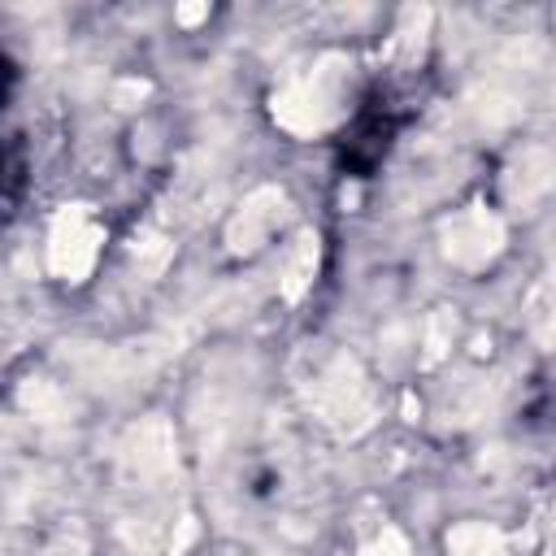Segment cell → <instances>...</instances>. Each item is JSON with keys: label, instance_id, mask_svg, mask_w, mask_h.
<instances>
[{"label": "cell", "instance_id": "obj_1", "mask_svg": "<svg viewBox=\"0 0 556 556\" xmlns=\"http://www.w3.org/2000/svg\"><path fill=\"white\" fill-rule=\"evenodd\" d=\"M352 83H356V61L348 52H326L304 74L287 78L274 91L269 113L287 135L313 139L334 122H343V113L352 109Z\"/></svg>", "mask_w": 556, "mask_h": 556}, {"label": "cell", "instance_id": "obj_2", "mask_svg": "<svg viewBox=\"0 0 556 556\" xmlns=\"http://www.w3.org/2000/svg\"><path fill=\"white\" fill-rule=\"evenodd\" d=\"M104 248V226L91 204H65L48 226V269L65 282H83Z\"/></svg>", "mask_w": 556, "mask_h": 556}, {"label": "cell", "instance_id": "obj_3", "mask_svg": "<svg viewBox=\"0 0 556 556\" xmlns=\"http://www.w3.org/2000/svg\"><path fill=\"white\" fill-rule=\"evenodd\" d=\"M504 252V222L482 204L460 208L443 222V256L456 269H486Z\"/></svg>", "mask_w": 556, "mask_h": 556}, {"label": "cell", "instance_id": "obj_4", "mask_svg": "<svg viewBox=\"0 0 556 556\" xmlns=\"http://www.w3.org/2000/svg\"><path fill=\"white\" fill-rule=\"evenodd\" d=\"M282 222H287V195L278 187L252 191L239 204V213L230 217V230H226L230 252H256V248H265L282 230Z\"/></svg>", "mask_w": 556, "mask_h": 556}, {"label": "cell", "instance_id": "obj_5", "mask_svg": "<svg viewBox=\"0 0 556 556\" xmlns=\"http://www.w3.org/2000/svg\"><path fill=\"white\" fill-rule=\"evenodd\" d=\"M447 556H508V539L500 526L460 521L447 530Z\"/></svg>", "mask_w": 556, "mask_h": 556}, {"label": "cell", "instance_id": "obj_6", "mask_svg": "<svg viewBox=\"0 0 556 556\" xmlns=\"http://www.w3.org/2000/svg\"><path fill=\"white\" fill-rule=\"evenodd\" d=\"M313 274H317V235H300L287 256V269H282V295L300 300V291L313 282Z\"/></svg>", "mask_w": 556, "mask_h": 556}, {"label": "cell", "instance_id": "obj_7", "mask_svg": "<svg viewBox=\"0 0 556 556\" xmlns=\"http://www.w3.org/2000/svg\"><path fill=\"white\" fill-rule=\"evenodd\" d=\"M356 556H408V539H404L400 530H391V526H387V530H382L374 543H365Z\"/></svg>", "mask_w": 556, "mask_h": 556}, {"label": "cell", "instance_id": "obj_8", "mask_svg": "<svg viewBox=\"0 0 556 556\" xmlns=\"http://www.w3.org/2000/svg\"><path fill=\"white\" fill-rule=\"evenodd\" d=\"M174 17H178V22H182V26H195V22H200V17H208V9H204V4H182V9H178V13H174Z\"/></svg>", "mask_w": 556, "mask_h": 556}, {"label": "cell", "instance_id": "obj_9", "mask_svg": "<svg viewBox=\"0 0 556 556\" xmlns=\"http://www.w3.org/2000/svg\"><path fill=\"white\" fill-rule=\"evenodd\" d=\"M43 556H83V547H48Z\"/></svg>", "mask_w": 556, "mask_h": 556}]
</instances>
